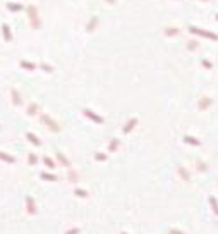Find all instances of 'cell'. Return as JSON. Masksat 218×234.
<instances>
[{
	"label": "cell",
	"instance_id": "obj_11",
	"mask_svg": "<svg viewBox=\"0 0 218 234\" xmlns=\"http://www.w3.org/2000/svg\"><path fill=\"white\" fill-rule=\"evenodd\" d=\"M67 179H69V182H77L79 181V174L76 172L72 167H69V172H67Z\"/></svg>",
	"mask_w": 218,
	"mask_h": 234
},
{
	"label": "cell",
	"instance_id": "obj_26",
	"mask_svg": "<svg viewBox=\"0 0 218 234\" xmlns=\"http://www.w3.org/2000/svg\"><path fill=\"white\" fill-rule=\"evenodd\" d=\"M208 105H210V100H208V98H203V102H201V103H199V109H206V107H208Z\"/></svg>",
	"mask_w": 218,
	"mask_h": 234
},
{
	"label": "cell",
	"instance_id": "obj_7",
	"mask_svg": "<svg viewBox=\"0 0 218 234\" xmlns=\"http://www.w3.org/2000/svg\"><path fill=\"white\" fill-rule=\"evenodd\" d=\"M10 97H12V103L16 105V107H19V105L23 103V102H21V95H19V91H17L16 88L10 90Z\"/></svg>",
	"mask_w": 218,
	"mask_h": 234
},
{
	"label": "cell",
	"instance_id": "obj_3",
	"mask_svg": "<svg viewBox=\"0 0 218 234\" xmlns=\"http://www.w3.org/2000/svg\"><path fill=\"white\" fill-rule=\"evenodd\" d=\"M26 210L29 215L38 214V208H36V203H35V200H33V196H26Z\"/></svg>",
	"mask_w": 218,
	"mask_h": 234
},
{
	"label": "cell",
	"instance_id": "obj_12",
	"mask_svg": "<svg viewBox=\"0 0 218 234\" xmlns=\"http://www.w3.org/2000/svg\"><path fill=\"white\" fill-rule=\"evenodd\" d=\"M184 141L189 143V145H192V146H201V140H198V138H194V136H189V134L184 136Z\"/></svg>",
	"mask_w": 218,
	"mask_h": 234
},
{
	"label": "cell",
	"instance_id": "obj_22",
	"mask_svg": "<svg viewBox=\"0 0 218 234\" xmlns=\"http://www.w3.org/2000/svg\"><path fill=\"white\" fill-rule=\"evenodd\" d=\"M107 159H108L107 153H101V152H96V153H94V160H96V162H105Z\"/></svg>",
	"mask_w": 218,
	"mask_h": 234
},
{
	"label": "cell",
	"instance_id": "obj_8",
	"mask_svg": "<svg viewBox=\"0 0 218 234\" xmlns=\"http://www.w3.org/2000/svg\"><path fill=\"white\" fill-rule=\"evenodd\" d=\"M55 155H57V160H59V162L62 164L64 167H67V169H69V167H71V160H69V159H67V157L64 155L62 152H57Z\"/></svg>",
	"mask_w": 218,
	"mask_h": 234
},
{
	"label": "cell",
	"instance_id": "obj_6",
	"mask_svg": "<svg viewBox=\"0 0 218 234\" xmlns=\"http://www.w3.org/2000/svg\"><path fill=\"white\" fill-rule=\"evenodd\" d=\"M26 140L29 141L31 145H35V146H41V140H40L35 133H26Z\"/></svg>",
	"mask_w": 218,
	"mask_h": 234
},
{
	"label": "cell",
	"instance_id": "obj_25",
	"mask_svg": "<svg viewBox=\"0 0 218 234\" xmlns=\"http://www.w3.org/2000/svg\"><path fill=\"white\" fill-rule=\"evenodd\" d=\"M79 232H81V229H79V227H71V229L65 231V234H79Z\"/></svg>",
	"mask_w": 218,
	"mask_h": 234
},
{
	"label": "cell",
	"instance_id": "obj_9",
	"mask_svg": "<svg viewBox=\"0 0 218 234\" xmlns=\"http://www.w3.org/2000/svg\"><path fill=\"white\" fill-rule=\"evenodd\" d=\"M0 160H2V162H7V164H16V157L9 155L7 152H0Z\"/></svg>",
	"mask_w": 218,
	"mask_h": 234
},
{
	"label": "cell",
	"instance_id": "obj_28",
	"mask_svg": "<svg viewBox=\"0 0 218 234\" xmlns=\"http://www.w3.org/2000/svg\"><path fill=\"white\" fill-rule=\"evenodd\" d=\"M41 69H45L46 72H52V71H53V69L50 67V65H46V64H41Z\"/></svg>",
	"mask_w": 218,
	"mask_h": 234
},
{
	"label": "cell",
	"instance_id": "obj_24",
	"mask_svg": "<svg viewBox=\"0 0 218 234\" xmlns=\"http://www.w3.org/2000/svg\"><path fill=\"white\" fill-rule=\"evenodd\" d=\"M196 165H198V170H201V172H206V170H208L206 164H205V162H201V160H198V164H196Z\"/></svg>",
	"mask_w": 218,
	"mask_h": 234
},
{
	"label": "cell",
	"instance_id": "obj_14",
	"mask_svg": "<svg viewBox=\"0 0 218 234\" xmlns=\"http://www.w3.org/2000/svg\"><path fill=\"white\" fill-rule=\"evenodd\" d=\"M136 124H137V119H136V117H134V119H130L129 122L125 124V127H124V134H129L130 131L134 129V126H136Z\"/></svg>",
	"mask_w": 218,
	"mask_h": 234
},
{
	"label": "cell",
	"instance_id": "obj_15",
	"mask_svg": "<svg viewBox=\"0 0 218 234\" xmlns=\"http://www.w3.org/2000/svg\"><path fill=\"white\" fill-rule=\"evenodd\" d=\"M119 146H120V141H119L117 138H114V140L110 141V145H108V152H110V153L117 152V150H119Z\"/></svg>",
	"mask_w": 218,
	"mask_h": 234
},
{
	"label": "cell",
	"instance_id": "obj_13",
	"mask_svg": "<svg viewBox=\"0 0 218 234\" xmlns=\"http://www.w3.org/2000/svg\"><path fill=\"white\" fill-rule=\"evenodd\" d=\"M177 172H179V176L182 177V181H186V182L191 181V174H189L187 170L184 169V167H180V165H179V167H177Z\"/></svg>",
	"mask_w": 218,
	"mask_h": 234
},
{
	"label": "cell",
	"instance_id": "obj_19",
	"mask_svg": "<svg viewBox=\"0 0 218 234\" xmlns=\"http://www.w3.org/2000/svg\"><path fill=\"white\" fill-rule=\"evenodd\" d=\"M43 164H45V165L48 167V169H55V167H57V164L53 162V160L50 159V157H43Z\"/></svg>",
	"mask_w": 218,
	"mask_h": 234
},
{
	"label": "cell",
	"instance_id": "obj_2",
	"mask_svg": "<svg viewBox=\"0 0 218 234\" xmlns=\"http://www.w3.org/2000/svg\"><path fill=\"white\" fill-rule=\"evenodd\" d=\"M28 16H29V21H31V26L33 28H40V19H38V10H36L35 5H29L28 7Z\"/></svg>",
	"mask_w": 218,
	"mask_h": 234
},
{
	"label": "cell",
	"instance_id": "obj_10",
	"mask_svg": "<svg viewBox=\"0 0 218 234\" xmlns=\"http://www.w3.org/2000/svg\"><path fill=\"white\" fill-rule=\"evenodd\" d=\"M40 177H41L43 181H48V182H55V181H59V177H57L55 174H50V172H41V174H40Z\"/></svg>",
	"mask_w": 218,
	"mask_h": 234
},
{
	"label": "cell",
	"instance_id": "obj_1",
	"mask_svg": "<svg viewBox=\"0 0 218 234\" xmlns=\"http://www.w3.org/2000/svg\"><path fill=\"white\" fill-rule=\"evenodd\" d=\"M40 119H41V122L45 124V126L48 127L50 131H53V133H59V131H60V126H59V124H57V122H55V120H53L50 115L43 114L41 117H40Z\"/></svg>",
	"mask_w": 218,
	"mask_h": 234
},
{
	"label": "cell",
	"instance_id": "obj_23",
	"mask_svg": "<svg viewBox=\"0 0 218 234\" xmlns=\"http://www.w3.org/2000/svg\"><path fill=\"white\" fill-rule=\"evenodd\" d=\"M36 112H38V103H29V107H28V114L35 115Z\"/></svg>",
	"mask_w": 218,
	"mask_h": 234
},
{
	"label": "cell",
	"instance_id": "obj_21",
	"mask_svg": "<svg viewBox=\"0 0 218 234\" xmlns=\"http://www.w3.org/2000/svg\"><path fill=\"white\" fill-rule=\"evenodd\" d=\"M7 9L12 10V12H19V10L23 9V5H21V3H7Z\"/></svg>",
	"mask_w": 218,
	"mask_h": 234
},
{
	"label": "cell",
	"instance_id": "obj_17",
	"mask_svg": "<svg viewBox=\"0 0 218 234\" xmlns=\"http://www.w3.org/2000/svg\"><path fill=\"white\" fill-rule=\"evenodd\" d=\"M28 164H29L31 167H35L36 164H38V155H36V153H28Z\"/></svg>",
	"mask_w": 218,
	"mask_h": 234
},
{
	"label": "cell",
	"instance_id": "obj_18",
	"mask_svg": "<svg viewBox=\"0 0 218 234\" xmlns=\"http://www.w3.org/2000/svg\"><path fill=\"white\" fill-rule=\"evenodd\" d=\"M74 195H76V196H79V198H88V196H89V193L86 191V189L76 188V189H74Z\"/></svg>",
	"mask_w": 218,
	"mask_h": 234
},
{
	"label": "cell",
	"instance_id": "obj_27",
	"mask_svg": "<svg viewBox=\"0 0 218 234\" xmlns=\"http://www.w3.org/2000/svg\"><path fill=\"white\" fill-rule=\"evenodd\" d=\"M170 234H186V232L180 231V229H170Z\"/></svg>",
	"mask_w": 218,
	"mask_h": 234
},
{
	"label": "cell",
	"instance_id": "obj_4",
	"mask_svg": "<svg viewBox=\"0 0 218 234\" xmlns=\"http://www.w3.org/2000/svg\"><path fill=\"white\" fill-rule=\"evenodd\" d=\"M82 114L88 117V119H91L93 122H96V124H103V122H105V120H103V117L96 115L93 110H89V109H84V110H82Z\"/></svg>",
	"mask_w": 218,
	"mask_h": 234
},
{
	"label": "cell",
	"instance_id": "obj_20",
	"mask_svg": "<svg viewBox=\"0 0 218 234\" xmlns=\"http://www.w3.org/2000/svg\"><path fill=\"white\" fill-rule=\"evenodd\" d=\"M210 205H211L213 212H215V215H218V200L215 196H210Z\"/></svg>",
	"mask_w": 218,
	"mask_h": 234
},
{
	"label": "cell",
	"instance_id": "obj_16",
	"mask_svg": "<svg viewBox=\"0 0 218 234\" xmlns=\"http://www.w3.org/2000/svg\"><path fill=\"white\" fill-rule=\"evenodd\" d=\"M19 65L23 69H26V71H35V69H36V65L33 64V62H28V60H21Z\"/></svg>",
	"mask_w": 218,
	"mask_h": 234
},
{
	"label": "cell",
	"instance_id": "obj_29",
	"mask_svg": "<svg viewBox=\"0 0 218 234\" xmlns=\"http://www.w3.org/2000/svg\"><path fill=\"white\" fill-rule=\"evenodd\" d=\"M120 234H127V232H124V231H122V232H120Z\"/></svg>",
	"mask_w": 218,
	"mask_h": 234
},
{
	"label": "cell",
	"instance_id": "obj_5",
	"mask_svg": "<svg viewBox=\"0 0 218 234\" xmlns=\"http://www.w3.org/2000/svg\"><path fill=\"white\" fill-rule=\"evenodd\" d=\"M2 35H3V40H5L7 43L9 42H12V31H10V28H9V24H2Z\"/></svg>",
	"mask_w": 218,
	"mask_h": 234
}]
</instances>
